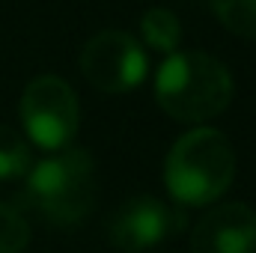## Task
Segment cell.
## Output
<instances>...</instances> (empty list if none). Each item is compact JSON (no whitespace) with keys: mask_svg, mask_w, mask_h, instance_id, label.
<instances>
[{"mask_svg":"<svg viewBox=\"0 0 256 253\" xmlns=\"http://www.w3.org/2000/svg\"><path fill=\"white\" fill-rule=\"evenodd\" d=\"M155 102L179 122L214 120L232 102V74L202 51L170 54L155 74Z\"/></svg>","mask_w":256,"mask_h":253,"instance_id":"6da1fadb","label":"cell"},{"mask_svg":"<svg viewBox=\"0 0 256 253\" xmlns=\"http://www.w3.org/2000/svg\"><path fill=\"white\" fill-rule=\"evenodd\" d=\"M236 176V152L218 128H194L182 134L164 164V182L176 202L208 206L230 188Z\"/></svg>","mask_w":256,"mask_h":253,"instance_id":"7a4b0ae2","label":"cell"},{"mask_svg":"<svg viewBox=\"0 0 256 253\" xmlns=\"http://www.w3.org/2000/svg\"><path fill=\"white\" fill-rule=\"evenodd\" d=\"M27 200L57 226H74L92 212L96 164L86 149H63L27 170Z\"/></svg>","mask_w":256,"mask_h":253,"instance_id":"3957f363","label":"cell"},{"mask_svg":"<svg viewBox=\"0 0 256 253\" xmlns=\"http://www.w3.org/2000/svg\"><path fill=\"white\" fill-rule=\"evenodd\" d=\"M21 120L30 140L42 149H66L80 126L74 90L57 74H42L21 96Z\"/></svg>","mask_w":256,"mask_h":253,"instance_id":"277c9868","label":"cell"},{"mask_svg":"<svg viewBox=\"0 0 256 253\" xmlns=\"http://www.w3.org/2000/svg\"><path fill=\"white\" fill-rule=\"evenodd\" d=\"M80 72L102 92H131L146 78V51L122 30H104L84 45Z\"/></svg>","mask_w":256,"mask_h":253,"instance_id":"5b68a950","label":"cell"},{"mask_svg":"<svg viewBox=\"0 0 256 253\" xmlns=\"http://www.w3.org/2000/svg\"><path fill=\"white\" fill-rule=\"evenodd\" d=\"M182 224H185V218L179 212H173L167 202H161L155 196H137V200H128L110 218L108 238L116 250L140 253L146 248L161 244L173 232H179Z\"/></svg>","mask_w":256,"mask_h":253,"instance_id":"8992f818","label":"cell"},{"mask_svg":"<svg viewBox=\"0 0 256 253\" xmlns=\"http://www.w3.org/2000/svg\"><path fill=\"white\" fill-rule=\"evenodd\" d=\"M191 253H256V212L244 202L214 206L194 226Z\"/></svg>","mask_w":256,"mask_h":253,"instance_id":"52a82bcc","label":"cell"},{"mask_svg":"<svg viewBox=\"0 0 256 253\" xmlns=\"http://www.w3.org/2000/svg\"><path fill=\"white\" fill-rule=\"evenodd\" d=\"M140 33L146 39L149 48L161 51V54H173L176 45L182 42V24L170 9H149L140 21Z\"/></svg>","mask_w":256,"mask_h":253,"instance_id":"ba28073f","label":"cell"},{"mask_svg":"<svg viewBox=\"0 0 256 253\" xmlns=\"http://www.w3.org/2000/svg\"><path fill=\"white\" fill-rule=\"evenodd\" d=\"M208 3L218 21L230 33L242 39H256V0H208Z\"/></svg>","mask_w":256,"mask_h":253,"instance_id":"9c48e42d","label":"cell"},{"mask_svg":"<svg viewBox=\"0 0 256 253\" xmlns=\"http://www.w3.org/2000/svg\"><path fill=\"white\" fill-rule=\"evenodd\" d=\"M30 170V149L9 126H0V182L27 176Z\"/></svg>","mask_w":256,"mask_h":253,"instance_id":"30bf717a","label":"cell"},{"mask_svg":"<svg viewBox=\"0 0 256 253\" xmlns=\"http://www.w3.org/2000/svg\"><path fill=\"white\" fill-rule=\"evenodd\" d=\"M30 242V226L12 206L0 202V253H21Z\"/></svg>","mask_w":256,"mask_h":253,"instance_id":"8fae6325","label":"cell"}]
</instances>
